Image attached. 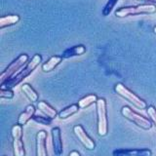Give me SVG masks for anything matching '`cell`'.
Here are the masks:
<instances>
[{"mask_svg":"<svg viewBox=\"0 0 156 156\" xmlns=\"http://www.w3.org/2000/svg\"><path fill=\"white\" fill-rule=\"evenodd\" d=\"M20 22V16L18 15H9L0 18V28L3 29L6 27L14 26Z\"/></svg>","mask_w":156,"mask_h":156,"instance_id":"16","label":"cell"},{"mask_svg":"<svg viewBox=\"0 0 156 156\" xmlns=\"http://www.w3.org/2000/svg\"><path fill=\"white\" fill-rule=\"evenodd\" d=\"M28 58H29L27 54H22V55H20L16 60L13 61L11 62V65L1 73V76H0V82H1V84H3V83H5L7 80H9L10 78H12L16 74V72L21 69L22 67L27 66L28 62Z\"/></svg>","mask_w":156,"mask_h":156,"instance_id":"5","label":"cell"},{"mask_svg":"<svg viewBox=\"0 0 156 156\" xmlns=\"http://www.w3.org/2000/svg\"><path fill=\"white\" fill-rule=\"evenodd\" d=\"M35 113V107L32 105H29L26 107V109H24L21 114L19 115V118H18V124L20 125H26L27 122L32 119V117Z\"/></svg>","mask_w":156,"mask_h":156,"instance_id":"12","label":"cell"},{"mask_svg":"<svg viewBox=\"0 0 156 156\" xmlns=\"http://www.w3.org/2000/svg\"><path fill=\"white\" fill-rule=\"evenodd\" d=\"M11 134L13 136V152L15 156H24V145L23 143V128L22 125H15L11 130Z\"/></svg>","mask_w":156,"mask_h":156,"instance_id":"7","label":"cell"},{"mask_svg":"<svg viewBox=\"0 0 156 156\" xmlns=\"http://www.w3.org/2000/svg\"><path fill=\"white\" fill-rule=\"evenodd\" d=\"M97 101H98V97L96 95H88L84 98H82L81 100H79L77 105L80 108H86V107L90 106Z\"/></svg>","mask_w":156,"mask_h":156,"instance_id":"19","label":"cell"},{"mask_svg":"<svg viewBox=\"0 0 156 156\" xmlns=\"http://www.w3.org/2000/svg\"><path fill=\"white\" fill-rule=\"evenodd\" d=\"M153 32L156 34V26H155V27H154V28H153Z\"/></svg>","mask_w":156,"mask_h":156,"instance_id":"26","label":"cell"},{"mask_svg":"<svg viewBox=\"0 0 156 156\" xmlns=\"http://www.w3.org/2000/svg\"><path fill=\"white\" fill-rule=\"evenodd\" d=\"M73 133L76 136V138L79 140L80 143L84 145V147L88 150H93L95 148V143L89 136L87 135L84 128L81 125H76L73 127Z\"/></svg>","mask_w":156,"mask_h":156,"instance_id":"8","label":"cell"},{"mask_svg":"<svg viewBox=\"0 0 156 156\" xmlns=\"http://www.w3.org/2000/svg\"><path fill=\"white\" fill-rule=\"evenodd\" d=\"M62 56H53L49 60L42 65V70L44 72H50L54 68H56L62 62Z\"/></svg>","mask_w":156,"mask_h":156,"instance_id":"14","label":"cell"},{"mask_svg":"<svg viewBox=\"0 0 156 156\" xmlns=\"http://www.w3.org/2000/svg\"><path fill=\"white\" fill-rule=\"evenodd\" d=\"M152 152L149 149H117L113 151L116 156H150Z\"/></svg>","mask_w":156,"mask_h":156,"instance_id":"11","label":"cell"},{"mask_svg":"<svg viewBox=\"0 0 156 156\" xmlns=\"http://www.w3.org/2000/svg\"><path fill=\"white\" fill-rule=\"evenodd\" d=\"M140 1H147V2H152V3H156V0H140Z\"/></svg>","mask_w":156,"mask_h":156,"instance_id":"25","label":"cell"},{"mask_svg":"<svg viewBox=\"0 0 156 156\" xmlns=\"http://www.w3.org/2000/svg\"><path fill=\"white\" fill-rule=\"evenodd\" d=\"M52 144H53V150L56 155H61L62 153V133L61 129L56 127L52 129Z\"/></svg>","mask_w":156,"mask_h":156,"instance_id":"9","label":"cell"},{"mask_svg":"<svg viewBox=\"0 0 156 156\" xmlns=\"http://www.w3.org/2000/svg\"><path fill=\"white\" fill-rule=\"evenodd\" d=\"M146 109H147V110H146V113H147V115L150 118L151 122H152L153 125L155 126V128H156V108H155L154 106L150 105Z\"/></svg>","mask_w":156,"mask_h":156,"instance_id":"22","label":"cell"},{"mask_svg":"<svg viewBox=\"0 0 156 156\" xmlns=\"http://www.w3.org/2000/svg\"><path fill=\"white\" fill-rule=\"evenodd\" d=\"M114 91L118 94L120 97H122L126 101H128L130 104L138 107L139 109H145L147 108L146 102L141 100L140 97H138L136 94H134L131 90H129L126 86H124L122 83H117L114 86Z\"/></svg>","mask_w":156,"mask_h":156,"instance_id":"3","label":"cell"},{"mask_svg":"<svg viewBox=\"0 0 156 156\" xmlns=\"http://www.w3.org/2000/svg\"><path fill=\"white\" fill-rule=\"evenodd\" d=\"M69 156H80V153L78 152V151H71V152L69 153Z\"/></svg>","mask_w":156,"mask_h":156,"instance_id":"24","label":"cell"},{"mask_svg":"<svg viewBox=\"0 0 156 156\" xmlns=\"http://www.w3.org/2000/svg\"><path fill=\"white\" fill-rule=\"evenodd\" d=\"M118 2V0H108V1L106 2V4L105 5V7L102 8L101 10V14L104 17H106L108 16V15L111 13V11L113 10V8L115 7V5Z\"/></svg>","mask_w":156,"mask_h":156,"instance_id":"20","label":"cell"},{"mask_svg":"<svg viewBox=\"0 0 156 156\" xmlns=\"http://www.w3.org/2000/svg\"><path fill=\"white\" fill-rule=\"evenodd\" d=\"M156 13V6L153 4H141L138 6L123 7L116 10L115 16L117 18H125L130 16H136L143 14H154Z\"/></svg>","mask_w":156,"mask_h":156,"instance_id":"2","label":"cell"},{"mask_svg":"<svg viewBox=\"0 0 156 156\" xmlns=\"http://www.w3.org/2000/svg\"><path fill=\"white\" fill-rule=\"evenodd\" d=\"M42 62V57L39 55V54H36L32 57V58L30 60V62H27V65L23 67V69H22L19 73H17L16 75H14L12 78H10L9 80H7L5 83L1 84V88H6V89H12V88L16 87L17 85H19L23 79L30 75L33 72V70L39 66V63Z\"/></svg>","mask_w":156,"mask_h":156,"instance_id":"1","label":"cell"},{"mask_svg":"<svg viewBox=\"0 0 156 156\" xmlns=\"http://www.w3.org/2000/svg\"><path fill=\"white\" fill-rule=\"evenodd\" d=\"M97 116H98V134L100 136H105L107 134V111L105 99H98L96 101Z\"/></svg>","mask_w":156,"mask_h":156,"instance_id":"4","label":"cell"},{"mask_svg":"<svg viewBox=\"0 0 156 156\" xmlns=\"http://www.w3.org/2000/svg\"><path fill=\"white\" fill-rule=\"evenodd\" d=\"M38 109L40 110L44 115L50 117L51 119H54L58 117V112L55 108H53L51 105H49L46 101H39L37 105Z\"/></svg>","mask_w":156,"mask_h":156,"instance_id":"15","label":"cell"},{"mask_svg":"<svg viewBox=\"0 0 156 156\" xmlns=\"http://www.w3.org/2000/svg\"><path fill=\"white\" fill-rule=\"evenodd\" d=\"M46 139L47 133L45 131H39L36 134V155L37 156H46Z\"/></svg>","mask_w":156,"mask_h":156,"instance_id":"10","label":"cell"},{"mask_svg":"<svg viewBox=\"0 0 156 156\" xmlns=\"http://www.w3.org/2000/svg\"><path fill=\"white\" fill-rule=\"evenodd\" d=\"M80 107L78 106V105H71L69 106L66 107V108H63L62 111H60L58 113V117L60 119H67L68 117H70L71 115L75 114L76 112H78Z\"/></svg>","mask_w":156,"mask_h":156,"instance_id":"17","label":"cell"},{"mask_svg":"<svg viewBox=\"0 0 156 156\" xmlns=\"http://www.w3.org/2000/svg\"><path fill=\"white\" fill-rule=\"evenodd\" d=\"M22 91L23 92V94L27 96V98L31 102H35V101H38V94L35 91H34V89L30 85L27 84V83H24V84H23Z\"/></svg>","mask_w":156,"mask_h":156,"instance_id":"18","label":"cell"},{"mask_svg":"<svg viewBox=\"0 0 156 156\" xmlns=\"http://www.w3.org/2000/svg\"><path fill=\"white\" fill-rule=\"evenodd\" d=\"M121 114L123 115L126 119H128L129 121L133 122L140 128L144 129V130H149L152 126V122L149 120L148 118H145V117L140 115L139 113H136V111L129 106H123L121 109Z\"/></svg>","mask_w":156,"mask_h":156,"instance_id":"6","label":"cell"},{"mask_svg":"<svg viewBox=\"0 0 156 156\" xmlns=\"http://www.w3.org/2000/svg\"><path fill=\"white\" fill-rule=\"evenodd\" d=\"M0 98H1V99H12V98H14V92L11 89L1 88V91H0Z\"/></svg>","mask_w":156,"mask_h":156,"instance_id":"23","label":"cell"},{"mask_svg":"<svg viewBox=\"0 0 156 156\" xmlns=\"http://www.w3.org/2000/svg\"><path fill=\"white\" fill-rule=\"evenodd\" d=\"M86 52V48L83 45H77V46H73L71 48H68L66 50H65L62 54V58H72V57H76V56H81Z\"/></svg>","mask_w":156,"mask_h":156,"instance_id":"13","label":"cell"},{"mask_svg":"<svg viewBox=\"0 0 156 156\" xmlns=\"http://www.w3.org/2000/svg\"><path fill=\"white\" fill-rule=\"evenodd\" d=\"M32 119L34 121H36L37 123H40V124H43V125H50L51 122H52V119L50 118V117L48 116H35L33 115Z\"/></svg>","mask_w":156,"mask_h":156,"instance_id":"21","label":"cell"}]
</instances>
